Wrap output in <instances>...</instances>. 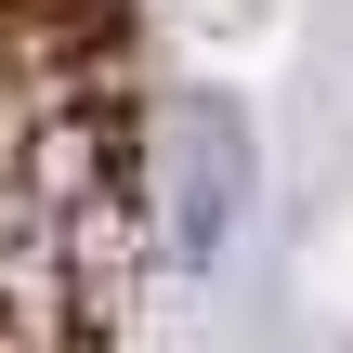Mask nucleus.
Here are the masks:
<instances>
[{
	"instance_id": "f257e3e1",
	"label": "nucleus",
	"mask_w": 353,
	"mask_h": 353,
	"mask_svg": "<svg viewBox=\"0 0 353 353\" xmlns=\"http://www.w3.org/2000/svg\"><path fill=\"white\" fill-rule=\"evenodd\" d=\"M157 183L131 0H0V341H105L144 314Z\"/></svg>"
}]
</instances>
